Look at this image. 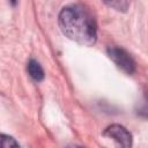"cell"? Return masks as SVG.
<instances>
[{"instance_id":"5b68a950","label":"cell","mask_w":148,"mask_h":148,"mask_svg":"<svg viewBox=\"0 0 148 148\" xmlns=\"http://www.w3.org/2000/svg\"><path fill=\"white\" fill-rule=\"evenodd\" d=\"M108 6L117 9V10H126L128 7L127 0H103Z\"/></svg>"},{"instance_id":"52a82bcc","label":"cell","mask_w":148,"mask_h":148,"mask_svg":"<svg viewBox=\"0 0 148 148\" xmlns=\"http://www.w3.org/2000/svg\"><path fill=\"white\" fill-rule=\"evenodd\" d=\"M9 1H10L13 5H15V3H16V0H9Z\"/></svg>"},{"instance_id":"8992f818","label":"cell","mask_w":148,"mask_h":148,"mask_svg":"<svg viewBox=\"0 0 148 148\" xmlns=\"http://www.w3.org/2000/svg\"><path fill=\"white\" fill-rule=\"evenodd\" d=\"M0 147H2V148L18 147V142L15 141V139H13V138L9 136V135L0 134Z\"/></svg>"},{"instance_id":"7a4b0ae2","label":"cell","mask_w":148,"mask_h":148,"mask_svg":"<svg viewBox=\"0 0 148 148\" xmlns=\"http://www.w3.org/2000/svg\"><path fill=\"white\" fill-rule=\"evenodd\" d=\"M108 56L110 59L126 74H133L135 71V62L127 51L118 46L108 47Z\"/></svg>"},{"instance_id":"277c9868","label":"cell","mask_w":148,"mask_h":148,"mask_svg":"<svg viewBox=\"0 0 148 148\" xmlns=\"http://www.w3.org/2000/svg\"><path fill=\"white\" fill-rule=\"evenodd\" d=\"M27 69H28L29 75H30L34 80H36V81H42V80L44 79V71H43L42 66L39 65V62H37L36 60H34V59L30 60V61L28 62Z\"/></svg>"},{"instance_id":"3957f363","label":"cell","mask_w":148,"mask_h":148,"mask_svg":"<svg viewBox=\"0 0 148 148\" xmlns=\"http://www.w3.org/2000/svg\"><path fill=\"white\" fill-rule=\"evenodd\" d=\"M104 135L113 139L114 141H117L119 145H121L124 147H130L132 145L131 133L121 125L114 124V125L106 127V130L104 131Z\"/></svg>"},{"instance_id":"6da1fadb","label":"cell","mask_w":148,"mask_h":148,"mask_svg":"<svg viewBox=\"0 0 148 148\" xmlns=\"http://www.w3.org/2000/svg\"><path fill=\"white\" fill-rule=\"evenodd\" d=\"M59 25L64 35L81 45L91 46L96 43V22L92 15L80 5L62 8L59 14Z\"/></svg>"}]
</instances>
